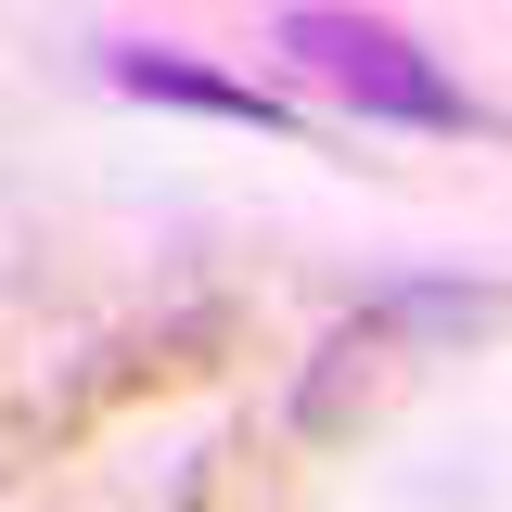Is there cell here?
Listing matches in <instances>:
<instances>
[{"label": "cell", "instance_id": "cell-1", "mask_svg": "<svg viewBox=\"0 0 512 512\" xmlns=\"http://www.w3.org/2000/svg\"><path fill=\"white\" fill-rule=\"evenodd\" d=\"M282 52L308 64L346 116H384V128H474L461 77H448L410 26H384V13H333V0H308V13H282Z\"/></svg>", "mask_w": 512, "mask_h": 512}, {"label": "cell", "instance_id": "cell-2", "mask_svg": "<svg viewBox=\"0 0 512 512\" xmlns=\"http://www.w3.org/2000/svg\"><path fill=\"white\" fill-rule=\"evenodd\" d=\"M116 90H141V103H192V116H231V128H269V141L295 128L256 77H218V64H180V52H116Z\"/></svg>", "mask_w": 512, "mask_h": 512}]
</instances>
